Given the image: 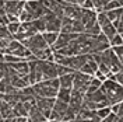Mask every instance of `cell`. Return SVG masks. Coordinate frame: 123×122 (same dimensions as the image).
Segmentation results:
<instances>
[{
    "label": "cell",
    "mask_w": 123,
    "mask_h": 122,
    "mask_svg": "<svg viewBox=\"0 0 123 122\" xmlns=\"http://www.w3.org/2000/svg\"><path fill=\"white\" fill-rule=\"evenodd\" d=\"M99 88L101 91L105 94V97L108 98L111 105L122 101V84L116 83L113 80H109V79H105L101 83Z\"/></svg>",
    "instance_id": "obj_2"
},
{
    "label": "cell",
    "mask_w": 123,
    "mask_h": 122,
    "mask_svg": "<svg viewBox=\"0 0 123 122\" xmlns=\"http://www.w3.org/2000/svg\"><path fill=\"white\" fill-rule=\"evenodd\" d=\"M73 73H67V75H63V76L57 77L59 87H62V88H70L71 90V87H73Z\"/></svg>",
    "instance_id": "obj_18"
},
{
    "label": "cell",
    "mask_w": 123,
    "mask_h": 122,
    "mask_svg": "<svg viewBox=\"0 0 123 122\" xmlns=\"http://www.w3.org/2000/svg\"><path fill=\"white\" fill-rule=\"evenodd\" d=\"M122 34H116L113 38L109 41V46H117V45H122Z\"/></svg>",
    "instance_id": "obj_31"
},
{
    "label": "cell",
    "mask_w": 123,
    "mask_h": 122,
    "mask_svg": "<svg viewBox=\"0 0 123 122\" xmlns=\"http://www.w3.org/2000/svg\"><path fill=\"white\" fill-rule=\"evenodd\" d=\"M42 21L45 24V31L49 32H60V18L57 15H55L52 11H48L45 15L41 17Z\"/></svg>",
    "instance_id": "obj_7"
},
{
    "label": "cell",
    "mask_w": 123,
    "mask_h": 122,
    "mask_svg": "<svg viewBox=\"0 0 123 122\" xmlns=\"http://www.w3.org/2000/svg\"><path fill=\"white\" fill-rule=\"evenodd\" d=\"M111 49H112V52L115 54V56L119 59V61H122V45H117V46H111Z\"/></svg>",
    "instance_id": "obj_32"
},
{
    "label": "cell",
    "mask_w": 123,
    "mask_h": 122,
    "mask_svg": "<svg viewBox=\"0 0 123 122\" xmlns=\"http://www.w3.org/2000/svg\"><path fill=\"white\" fill-rule=\"evenodd\" d=\"M24 10H27L32 17L34 20L37 18H41L42 15H45L49 10L45 7L43 1L42 0H25L24 3Z\"/></svg>",
    "instance_id": "obj_4"
},
{
    "label": "cell",
    "mask_w": 123,
    "mask_h": 122,
    "mask_svg": "<svg viewBox=\"0 0 123 122\" xmlns=\"http://www.w3.org/2000/svg\"><path fill=\"white\" fill-rule=\"evenodd\" d=\"M27 121L28 122H45L48 121L43 115L39 112V109L35 105L31 108L30 111H28V115H27Z\"/></svg>",
    "instance_id": "obj_16"
},
{
    "label": "cell",
    "mask_w": 123,
    "mask_h": 122,
    "mask_svg": "<svg viewBox=\"0 0 123 122\" xmlns=\"http://www.w3.org/2000/svg\"><path fill=\"white\" fill-rule=\"evenodd\" d=\"M57 90H59L57 77L32 84V91H34L35 97H52V98H56Z\"/></svg>",
    "instance_id": "obj_1"
},
{
    "label": "cell",
    "mask_w": 123,
    "mask_h": 122,
    "mask_svg": "<svg viewBox=\"0 0 123 122\" xmlns=\"http://www.w3.org/2000/svg\"><path fill=\"white\" fill-rule=\"evenodd\" d=\"M24 3L25 0H6L4 1V11L8 18V23L20 21V15L24 10Z\"/></svg>",
    "instance_id": "obj_3"
},
{
    "label": "cell",
    "mask_w": 123,
    "mask_h": 122,
    "mask_svg": "<svg viewBox=\"0 0 123 122\" xmlns=\"http://www.w3.org/2000/svg\"><path fill=\"white\" fill-rule=\"evenodd\" d=\"M10 68L13 69V72H14L17 76H27L28 75V62L27 61H20V62H15V63H10L8 65Z\"/></svg>",
    "instance_id": "obj_15"
},
{
    "label": "cell",
    "mask_w": 123,
    "mask_h": 122,
    "mask_svg": "<svg viewBox=\"0 0 123 122\" xmlns=\"http://www.w3.org/2000/svg\"><path fill=\"white\" fill-rule=\"evenodd\" d=\"M122 7V0H111L108 1L106 4L104 6L102 11H108V10H115V8H120Z\"/></svg>",
    "instance_id": "obj_25"
},
{
    "label": "cell",
    "mask_w": 123,
    "mask_h": 122,
    "mask_svg": "<svg viewBox=\"0 0 123 122\" xmlns=\"http://www.w3.org/2000/svg\"><path fill=\"white\" fill-rule=\"evenodd\" d=\"M76 112L71 109L70 107H67V109H66V114H64V116H63V121H67V122H70V121H73L74 118H76Z\"/></svg>",
    "instance_id": "obj_29"
},
{
    "label": "cell",
    "mask_w": 123,
    "mask_h": 122,
    "mask_svg": "<svg viewBox=\"0 0 123 122\" xmlns=\"http://www.w3.org/2000/svg\"><path fill=\"white\" fill-rule=\"evenodd\" d=\"M0 122H6V121H4V119H3V118H1V119H0Z\"/></svg>",
    "instance_id": "obj_36"
},
{
    "label": "cell",
    "mask_w": 123,
    "mask_h": 122,
    "mask_svg": "<svg viewBox=\"0 0 123 122\" xmlns=\"http://www.w3.org/2000/svg\"><path fill=\"white\" fill-rule=\"evenodd\" d=\"M57 35H59V32H49V31L42 32V37H43V39H45V42L48 44V46L53 45L55 41L57 39Z\"/></svg>",
    "instance_id": "obj_22"
},
{
    "label": "cell",
    "mask_w": 123,
    "mask_h": 122,
    "mask_svg": "<svg viewBox=\"0 0 123 122\" xmlns=\"http://www.w3.org/2000/svg\"><path fill=\"white\" fill-rule=\"evenodd\" d=\"M45 122H48V121H45Z\"/></svg>",
    "instance_id": "obj_38"
},
{
    "label": "cell",
    "mask_w": 123,
    "mask_h": 122,
    "mask_svg": "<svg viewBox=\"0 0 123 122\" xmlns=\"http://www.w3.org/2000/svg\"><path fill=\"white\" fill-rule=\"evenodd\" d=\"M11 84H13V87L18 88V90H21V88H25V87L31 86L30 80H28V75H27V76H17V77H14V79L11 80Z\"/></svg>",
    "instance_id": "obj_17"
},
{
    "label": "cell",
    "mask_w": 123,
    "mask_h": 122,
    "mask_svg": "<svg viewBox=\"0 0 123 122\" xmlns=\"http://www.w3.org/2000/svg\"><path fill=\"white\" fill-rule=\"evenodd\" d=\"M41 70H42L43 80H50V79H56L57 77L56 63L55 62H48V61H42L41 59Z\"/></svg>",
    "instance_id": "obj_11"
},
{
    "label": "cell",
    "mask_w": 123,
    "mask_h": 122,
    "mask_svg": "<svg viewBox=\"0 0 123 122\" xmlns=\"http://www.w3.org/2000/svg\"><path fill=\"white\" fill-rule=\"evenodd\" d=\"M122 7L120 8H115V10H108V11H104L105 15L108 17V20L112 23V21H115L116 18H119V17H122Z\"/></svg>",
    "instance_id": "obj_23"
},
{
    "label": "cell",
    "mask_w": 123,
    "mask_h": 122,
    "mask_svg": "<svg viewBox=\"0 0 123 122\" xmlns=\"http://www.w3.org/2000/svg\"><path fill=\"white\" fill-rule=\"evenodd\" d=\"M20 21H14V23H8L7 25H6V27H7V30H8V32H10V34H13V35H14L15 32H17V31L20 30Z\"/></svg>",
    "instance_id": "obj_28"
},
{
    "label": "cell",
    "mask_w": 123,
    "mask_h": 122,
    "mask_svg": "<svg viewBox=\"0 0 123 122\" xmlns=\"http://www.w3.org/2000/svg\"><path fill=\"white\" fill-rule=\"evenodd\" d=\"M83 100H84V94L80 91H76L71 88L70 91V100H69V107L74 111V112H78L80 108H81V104H83Z\"/></svg>",
    "instance_id": "obj_13"
},
{
    "label": "cell",
    "mask_w": 123,
    "mask_h": 122,
    "mask_svg": "<svg viewBox=\"0 0 123 122\" xmlns=\"http://www.w3.org/2000/svg\"><path fill=\"white\" fill-rule=\"evenodd\" d=\"M27 115H28V111L25 109L21 101H18L17 104L13 105V116H27Z\"/></svg>",
    "instance_id": "obj_20"
},
{
    "label": "cell",
    "mask_w": 123,
    "mask_h": 122,
    "mask_svg": "<svg viewBox=\"0 0 123 122\" xmlns=\"http://www.w3.org/2000/svg\"><path fill=\"white\" fill-rule=\"evenodd\" d=\"M0 119H1V115H0Z\"/></svg>",
    "instance_id": "obj_37"
},
{
    "label": "cell",
    "mask_w": 123,
    "mask_h": 122,
    "mask_svg": "<svg viewBox=\"0 0 123 122\" xmlns=\"http://www.w3.org/2000/svg\"><path fill=\"white\" fill-rule=\"evenodd\" d=\"M81 14H83V8H81V6H77V4L67 3L64 10H63V17H66L69 20H73V21L74 20H80Z\"/></svg>",
    "instance_id": "obj_12"
},
{
    "label": "cell",
    "mask_w": 123,
    "mask_h": 122,
    "mask_svg": "<svg viewBox=\"0 0 123 122\" xmlns=\"http://www.w3.org/2000/svg\"><path fill=\"white\" fill-rule=\"evenodd\" d=\"M0 115H1L3 119H8V118L13 116V107L8 105L7 102L1 98H0Z\"/></svg>",
    "instance_id": "obj_19"
},
{
    "label": "cell",
    "mask_w": 123,
    "mask_h": 122,
    "mask_svg": "<svg viewBox=\"0 0 123 122\" xmlns=\"http://www.w3.org/2000/svg\"><path fill=\"white\" fill-rule=\"evenodd\" d=\"M98 70L97 68V62L94 61V58H92V55H88V59L85 62L84 65L80 68L78 72H81V73H85V75H90V76H94V73Z\"/></svg>",
    "instance_id": "obj_14"
},
{
    "label": "cell",
    "mask_w": 123,
    "mask_h": 122,
    "mask_svg": "<svg viewBox=\"0 0 123 122\" xmlns=\"http://www.w3.org/2000/svg\"><path fill=\"white\" fill-rule=\"evenodd\" d=\"M55 100L56 98H52V97H35V107L38 108L39 112L43 115L46 119H49Z\"/></svg>",
    "instance_id": "obj_6"
},
{
    "label": "cell",
    "mask_w": 123,
    "mask_h": 122,
    "mask_svg": "<svg viewBox=\"0 0 123 122\" xmlns=\"http://www.w3.org/2000/svg\"><path fill=\"white\" fill-rule=\"evenodd\" d=\"M78 34H74V32H59V35H57V39L55 41V44L50 46V49L52 51H59L62 48H64L66 45H69L70 41H73V39L76 38Z\"/></svg>",
    "instance_id": "obj_10"
},
{
    "label": "cell",
    "mask_w": 123,
    "mask_h": 122,
    "mask_svg": "<svg viewBox=\"0 0 123 122\" xmlns=\"http://www.w3.org/2000/svg\"><path fill=\"white\" fill-rule=\"evenodd\" d=\"M111 111L116 115V116H122V101L116 102L113 105H111Z\"/></svg>",
    "instance_id": "obj_30"
},
{
    "label": "cell",
    "mask_w": 123,
    "mask_h": 122,
    "mask_svg": "<svg viewBox=\"0 0 123 122\" xmlns=\"http://www.w3.org/2000/svg\"><path fill=\"white\" fill-rule=\"evenodd\" d=\"M69 107V104L63 102L60 100H55V104L52 107L50 115H49V119H55V121H63V116L66 114V109Z\"/></svg>",
    "instance_id": "obj_9"
},
{
    "label": "cell",
    "mask_w": 123,
    "mask_h": 122,
    "mask_svg": "<svg viewBox=\"0 0 123 122\" xmlns=\"http://www.w3.org/2000/svg\"><path fill=\"white\" fill-rule=\"evenodd\" d=\"M87 98L92 101L94 104H95V108L98 109V108H104V107H111V104H109V101L108 98L105 97V94L101 91V88L98 90H95L94 93H90V94H84Z\"/></svg>",
    "instance_id": "obj_8"
},
{
    "label": "cell",
    "mask_w": 123,
    "mask_h": 122,
    "mask_svg": "<svg viewBox=\"0 0 123 122\" xmlns=\"http://www.w3.org/2000/svg\"><path fill=\"white\" fill-rule=\"evenodd\" d=\"M4 14H6V11H4V0H0V17Z\"/></svg>",
    "instance_id": "obj_35"
},
{
    "label": "cell",
    "mask_w": 123,
    "mask_h": 122,
    "mask_svg": "<svg viewBox=\"0 0 123 122\" xmlns=\"http://www.w3.org/2000/svg\"><path fill=\"white\" fill-rule=\"evenodd\" d=\"M92 76L90 75H85V73H81V72H74L73 73V90H76V91H80L85 94L87 93V88H88V86H90V81H91Z\"/></svg>",
    "instance_id": "obj_5"
},
{
    "label": "cell",
    "mask_w": 123,
    "mask_h": 122,
    "mask_svg": "<svg viewBox=\"0 0 123 122\" xmlns=\"http://www.w3.org/2000/svg\"><path fill=\"white\" fill-rule=\"evenodd\" d=\"M101 81L99 79H97V77H94L92 76V79H91V81H90V86H88V88H87V93L85 94H90V93H94L95 90H98L101 87Z\"/></svg>",
    "instance_id": "obj_24"
},
{
    "label": "cell",
    "mask_w": 123,
    "mask_h": 122,
    "mask_svg": "<svg viewBox=\"0 0 123 122\" xmlns=\"http://www.w3.org/2000/svg\"><path fill=\"white\" fill-rule=\"evenodd\" d=\"M56 72H57V77H59V76H63V75H67V73H73L74 70L66 68L63 65H56Z\"/></svg>",
    "instance_id": "obj_27"
},
{
    "label": "cell",
    "mask_w": 123,
    "mask_h": 122,
    "mask_svg": "<svg viewBox=\"0 0 123 122\" xmlns=\"http://www.w3.org/2000/svg\"><path fill=\"white\" fill-rule=\"evenodd\" d=\"M95 114H97V116L101 119H104L105 116H108V115L111 114V107H104V108H98V109H95Z\"/></svg>",
    "instance_id": "obj_26"
},
{
    "label": "cell",
    "mask_w": 123,
    "mask_h": 122,
    "mask_svg": "<svg viewBox=\"0 0 123 122\" xmlns=\"http://www.w3.org/2000/svg\"><path fill=\"white\" fill-rule=\"evenodd\" d=\"M6 122H28L27 116H11L8 119H4Z\"/></svg>",
    "instance_id": "obj_33"
},
{
    "label": "cell",
    "mask_w": 123,
    "mask_h": 122,
    "mask_svg": "<svg viewBox=\"0 0 123 122\" xmlns=\"http://www.w3.org/2000/svg\"><path fill=\"white\" fill-rule=\"evenodd\" d=\"M70 88H62L59 87V90H57V94H56V100H60L63 102H66V104H69V100H70Z\"/></svg>",
    "instance_id": "obj_21"
},
{
    "label": "cell",
    "mask_w": 123,
    "mask_h": 122,
    "mask_svg": "<svg viewBox=\"0 0 123 122\" xmlns=\"http://www.w3.org/2000/svg\"><path fill=\"white\" fill-rule=\"evenodd\" d=\"M70 122H99L98 119H87V118H80V116H76L73 121Z\"/></svg>",
    "instance_id": "obj_34"
}]
</instances>
